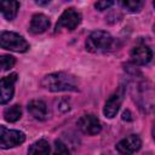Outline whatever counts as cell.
<instances>
[{"instance_id":"cell-1","label":"cell","mask_w":155,"mask_h":155,"mask_svg":"<svg viewBox=\"0 0 155 155\" xmlns=\"http://www.w3.org/2000/svg\"><path fill=\"white\" fill-rule=\"evenodd\" d=\"M41 86L51 92H73L79 90V81L75 75L67 71H57L45 75Z\"/></svg>"},{"instance_id":"cell-20","label":"cell","mask_w":155,"mask_h":155,"mask_svg":"<svg viewBox=\"0 0 155 155\" xmlns=\"http://www.w3.org/2000/svg\"><path fill=\"white\" fill-rule=\"evenodd\" d=\"M58 109H59L61 111H63V113L68 111V110L70 109V104H69V102L65 101V99H62V101L59 102V104H58Z\"/></svg>"},{"instance_id":"cell-3","label":"cell","mask_w":155,"mask_h":155,"mask_svg":"<svg viewBox=\"0 0 155 155\" xmlns=\"http://www.w3.org/2000/svg\"><path fill=\"white\" fill-rule=\"evenodd\" d=\"M0 48L12 52H27L29 50L28 41L15 31H1L0 33Z\"/></svg>"},{"instance_id":"cell-19","label":"cell","mask_w":155,"mask_h":155,"mask_svg":"<svg viewBox=\"0 0 155 155\" xmlns=\"http://www.w3.org/2000/svg\"><path fill=\"white\" fill-rule=\"evenodd\" d=\"M113 5H114V1H97L94 4V7L98 11H104V10H108Z\"/></svg>"},{"instance_id":"cell-6","label":"cell","mask_w":155,"mask_h":155,"mask_svg":"<svg viewBox=\"0 0 155 155\" xmlns=\"http://www.w3.org/2000/svg\"><path fill=\"white\" fill-rule=\"evenodd\" d=\"M78 127L82 133H85L87 136H94L102 131L101 121L98 120L97 116H94L92 114L82 115L78 120Z\"/></svg>"},{"instance_id":"cell-15","label":"cell","mask_w":155,"mask_h":155,"mask_svg":"<svg viewBox=\"0 0 155 155\" xmlns=\"http://www.w3.org/2000/svg\"><path fill=\"white\" fill-rule=\"evenodd\" d=\"M22 117V108L18 104H13L5 109L4 119L7 122H16Z\"/></svg>"},{"instance_id":"cell-17","label":"cell","mask_w":155,"mask_h":155,"mask_svg":"<svg viewBox=\"0 0 155 155\" xmlns=\"http://www.w3.org/2000/svg\"><path fill=\"white\" fill-rule=\"evenodd\" d=\"M16 64V58L10 54H0V71L8 70Z\"/></svg>"},{"instance_id":"cell-7","label":"cell","mask_w":155,"mask_h":155,"mask_svg":"<svg viewBox=\"0 0 155 155\" xmlns=\"http://www.w3.org/2000/svg\"><path fill=\"white\" fill-rule=\"evenodd\" d=\"M140 147H142V139L139 138V136L131 134L117 142L115 149L120 155H132L133 153L138 151Z\"/></svg>"},{"instance_id":"cell-10","label":"cell","mask_w":155,"mask_h":155,"mask_svg":"<svg viewBox=\"0 0 155 155\" xmlns=\"http://www.w3.org/2000/svg\"><path fill=\"white\" fill-rule=\"evenodd\" d=\"M122 99H124V91H122V88H120L117 92L113 93L107 99V102L104 104V109H103L104 115L107 117H109V119H113L117 114V111H119V109L121 107Z\"/></svg>"},{"instance_id":"cell-14","label":"cell","mask_w":155,"mask_h":155,"mask_svg":"<svg viewBox=\"0 0 155 155\" xmlns=\"http://www.w3.org/2000/svg\"><path fill=\"white\" fill-rule=\"evenodd\" d=\"M50 144L45 139H39L34 142L29 149H28V155H50Z\"/></svg>"},{"instance_id":"cell-18","label":"cell","mask_w":155,"mask_h":155,"mask_svg":"<svg viewBox=\"0 0 155 155\" xmlns=\"http://www.w3.org/2000/svg\"><path fill=\"white\" fill-rule=\"evenodd\" d=\"M69 148L67 147V144L64 142H62L61 139H56L54 140V147H53V151L52 155H69Z\"/></svg>"},{"instance_id":"cell-9","label":"cell","mask_w":155,"mask_h":155,"mask_svg":"<svg viewBox=\"0 0 155 155\" xmlns=\"http://www.w3.org/2000/svg\"><path fill=\"white\" fill-rule=\"evenodd\" d=\"M130 57H131V62L134 65H145L151 61L153 51L148 45L138 44L131 50Z\"/></svg>"},{"instance_id":"cell-22","label":"cell","mask_w":155,"mask_h":155,"mask_svg":"<svg viewBox=\"0 0 155 155\" xmlns=\"http://www.w3.org/2000/svg\"><path fill=\"white\" fill-rule=\"evenodd\" d=\"M38 5H40V6H45V5H48L50 4V0H46V1H35Z\"/></svg>"},{"instance_id":"cell-4","label":"cell","mask_w":155,"mask_h":155,"mask_svg":"<svg viewBox=\"0 0 155 155\" xmlns=\"http://www.w3.org/2000/svg\"><path fill=\"white\" fill-rule=\"evenodd\" d=\"M80 22H81V13L76 8L69 7L64 10V12L58 18V22L56 23L54 27V33H58L62 29L71 31L80 24Z\"/></svg>"},{"instance_id":"cell-13","label":"cell","mask_w":155,"mask_h":155,"mask_svg":"<svg viewBox=\"0 0 155 155\" xmlns=\"http://www.w3.org/2000/svg\"><path fill=\"white\" fill-rule=\"evenodd\" d=\"M21 4L18 1H12V0H4L0 1V12L7 21H13L18 13Z\"/></svg>"},{"instance_id":"cell-16","label":"cell","mask_w":155,"mask_h":155,"mask_svg":"<svg viewBox=\"0 0 155 155\" xmlns=\"http://www.w3.org/2000/svg\"><path fill=\"white\" fill-rule=\"evenodd\" d=\"M120 5L127 12L136 13V12H139L142 10L144 2L143 1H139V0H124V1H120Z\"/></svg>"},{"instance_id":"cell-11","label":"cell","mask_w":155,"mask_h":155,"mask_svg":"<svg viewBox=\"0 0 155 155\" xmlns=\"http://www.w3.org/2000/svg\"><path fill=\"white\" fill-rule=\"evenodd\" d=\"M28 111L29 114L35 119V120H39V121H45L48 119V115H50V110H48V107L47 104L41 101V99H33L28 103Z\"/></svg>"},{"instance_id":"cell-12","label":"cell","mask_w":155,"mask_h":155,"mask_svg":"<svg viewBox=\"0 0 155 155\" xmlns=\"http://www.w3.org/2000/svg\"><path fill=\"white\" fill-rule=\"evenodd\" d=\"M50 28V19L44 13H36L31 17L29 31L31 34H42Z\"/></svg>"},{"instance_id":"cell-21","label":"cell","mask_w":155,"mask_h":155,"mask_svg":"<svg viewBox=\"0 0 155 155\" xmlns=\"http://www.w3.org/2000/svg\"><path fill=\"white\" fill-rule=\"evenodd\" d=\"M122 120H127V121H131V120H132L130 110H126V111H124V114H122Z\"/></svg>"},{"instance_id":"cell-2","label":"cell","mask_w":155,"mask_h":155,"mask_svg":"<svg viewBox=\"0 0 155 155\" xmlns=\"http://www.w3.org/2000/svg\"><path fill=\"white\" fill-rule=\"evenodd\" d=\"M86 50L92 53L110 51L115 45V39L104 30H94L86 39Z\"/></svg>"},{"instance_id":"cell-5","label":"cell","mask_w":155,"mask_h":155,"mask_svg":"<svg viewBox=\"0 0 155 155\" xmlns=\"http://www.w3.org/2000/svg\"><path fill=\"white\" fill-rule=\"evenodd\" d=\"M25 134L18 130H10L5 126H0V148L10 149L23 144Z\"/></svg>"},{"instance_id":"cell-8","label":"cell","mask_w":155,"mask_h":155,"mask_svg":"<svg viewBox=\"0 0 155 155\" xmlns=\"http://www.w3.org/2000/svg\"><path fill=\"white\" fill-rule=\"evenodd\" d=\"M17 79L18 78L16 73H12L0 79V104H7L12 99Z\"/></svg>"}]
</instances>
